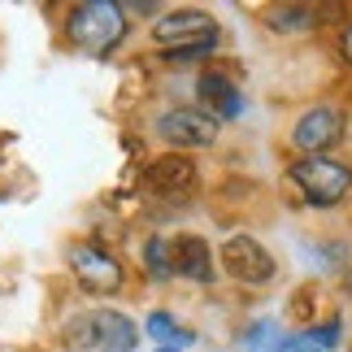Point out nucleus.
I'll return each instance as SVG.
<instances>
[{
	"mask_svg": "<svg viewBox=\"0 0 352 352\" xmlns=\"http://www.w3.org/2000/svg\"><path fill=\"white\" fill-rule=\"evenodd\" d=\"M65 39L78 52H113L122 39H126V9L113 5V0H83L65 13Z\"/></svg>",
	"mask_w": 352,
	"mask_h": 352,
	"instance_id": "f257e3e1",
	"label": "nucleus"
},
{
	"mask_svg": "<svg viewBox=\"0 0 352 352\" xmlns=\"http://www.w3.org/2000/svg\"><path fill=\"white\" fill-rule=\"evenodd\" d=\"M65 344L83 352H131L140 344V327L118 309H87L65 322Z\"/></svg>",
	"mask_w": 352,
	"mask_h": 352,
	"instance_id": "f03ea898",
	"label": "nucleus"
},
{
	"mask_svg": "<svg viewBox=\"0 0 352 352\" xmlns=\"http://www.w3.org/2000/svg\"><path fill=\"white\" fill-rule=\"evenodd\" d=\"M153 44L170 48V57H205L218 48V22L205 9H170L153 22Z\"/></svg>",
	"mask_w": 352,
	"mask_h": 352,
	"instance_id": "7ed1b4c3",
	"label": "nucleus"
},
{
	"mask_svg": "<svg viewBox=\"0 0 352 352\" xmlns=\"http://www.w3.org/2000/svg\"><path fill=\"white\" fill-rule=\"evenodd\" d=\"M287 179L305 196V205H318V209H331L352 196V166L335 157H296Z\"/></svg>",
	"mask_w": 352,
	"mask_h": 352,
	"instance_id": "20e7f679",
	"label": "nucleus"
},
{
	"mask_svg": "<svg viewBox=\"0 0 352 352\" xmlns=\"http://www.w3.org/2000/svg\"><path fill=\"white\" fill-rule=\"evenodd\" d=\"M218 126H222V122H213L200 104H179V109H166L157 118V135L170 148H179V153L209 148L213 140H218Z\"/></svg>",
	"mask_w": 352,
	"mask_h": 352,
	"instance_id": "39448f33",
	"label": "nucleus"
},
{
	"mask_svg": "<svg viewBox=\"0 0 352 352\" xmlns=\"http://www.w3.org/2000/svg\"><path fill=\"white\" fill-rule=\"evenodd\" d=\"M344 109L340 104H314V109H305L300 118H296L292 126V148L305 157H322L327 148H335L344 140Z\"/></svg>",
	"mask_w": 352,
	"mask_h": 352,
	"instance_id": "423d86ee",
	"label": "nucleus"
},
{
	"mask_svg": "<svg viewBox=\"0 0 352 352\" xmlns=\"http://www.w3.org/2000/svg\"><path fill=\"white\" fill-rule=\"evenodd\" d=\"M222 270L231 274L235 283H243V287H261V283H270L274 278V256H270L261 243H256L252 235H231L222 243Z\"/></svg>",
	"mask_w": 352,
	"mask_h": 352,
	"instance_id": "0eeeda50",
	"label": "nucleus"
},
{
	"mask_svg": "<svg viewBox=\"0 0 352 352\" xmlns=\"http://www.w3.org/2000/svg\"><path fill=\"white\" fill-rule=\"evenodd\" d=\"M70 270L91 296H113L122 287V278H126L118 256H109L104 248H96V243H74L70 248Z\"/></svg>",
	"mask_w": 352,
	"mask_h": 352,
	"instance_id": "6e6552de",
	"label": "nucleus"
},
{
	"mask_svg": "<svg viewBox=\"0 0 352 352\" xmlns=\"http://www.w3.org/2000/svg\"><path fill=\"white\" fill-rule=\"evenodd\" d=\"M192 187H196V161L183 153L161 157L144 170V192H153V196H183Z\"/></svg>",
	"mask_w": 352,
	"mask_h": 352,
	"instance_id": "1a4fd4ad",
	"label": "nucleus"
},
{
	"mask_svg": "<svg viewBox=\"0 0 352 352\" xmlns=\"http://www.w3.org/2000/svg\"><path fill=\"white\" fill-rule=\"evenodd\" d=\"M196 96H200V109H205L213 122H231V118H239V109H243L239 87H235L226 74H218V70H205V74H200Z\"/></svg>",
	"mask_w": 352,
	"mask_h": 352,
	"instance_id": "9d476101",
	"label": "nucleus"
},
{
	"mask_svg": "<svg viewBox=\"0 0 352 352\" xmlns=\"http://www.w3.org/2000/svg\"><path fill=\"white\" fill-rule=\"evenodd\" d=\"M170 256H174V274L192 278V283H213L218 265H213V252L200 235H179L170 243Z\"/></svg>",
	"mask_w": 352,
	"mask_h": 352,
	"instance_id": "9b49d317",
	"label": "nucleus"
},
{
	"mask_svg": "<svg viewBox=\"0 0 352 352\" xmlns=\"http://www.w3.org/2000/svg\"><path fill=\"white\" fill-rule=\"evenodd\" d=\"M265 26H270V31H283V35L314 31V26H318V9L314 5H274V9H265Z\"/></svg>",
	"mask_w": 352,
	"mask_h": 352,
	"instance_id": "f8f14e48",
	"label": "nucleus"
},
{
	"mask_svg": "<svg viewBox=\"0 0 352 352\" xmlns=\"http://www.w3.org/2000/svg\"><path fill=\"white\" fill-rule=\"evenodd\" d=\"M144 270H148V278H157V283L174 278V256H170V243L161 235H153L144 243Z\"/></svg>",
	"mask_w": 352,
	"mask_h": 352,
	"instance_id": "ddd939ff",
	"label": "nucleus"
},
{
	"mask_svg": "<svg viewBox=\"0 0 352 352\" xmlns=\"http://www.w3.org/2000/svg\"><path fill=\"white\" fill-rule=\"evenodd\" d=\"M144 327H148V335H153L157 344H170V348H174V344H192V331H183L170 314H148Z\"/></svg>",
	"mask_w": 352,
	"mask_h": 352,
	"instance_id": "4468645a",
	"label": "nucleus"
},
{
	"mask_svg": "<svg viewBox=\"0 0 352 352\" xmlns=\"http://www.w3.org/2000/svg\"><path fill=\"white\" fill-rule=\"evenodd\" d=\"M283 352H327V348H322L318 340H314V335H296V340H287V344H283Z\"/></svg>",
	"mask_w": 352,
	"mask_h": 352,
	"instance_id": "2eb2a0df",
	"label": "nucleus"
},
{
	"mask_svg": "<svg viewBox=\"0 0 352 352\" xmlns=\"http://www.w3.org/2000/svg\"><path fill=\"white\" fill-rule=\"evenodd\" d=\"M340 57H344V61L352 65V22L344 26V35H340Z\"/></svg>",
	"mask_w": 352,
	"mask_h": 352,
	"instance_id": "dca6fc26",
	"label": "nucleus"
},
{
	"mask_svg": "<svg viewBox=\"0 0 352 352\" xmlns=\"http://www.w3.org/2000/svg\"><path fill=\"white\" fill-rule=\"evenodd\" d=\"M122 9H126V13H157L153 0H135V5H122Z\"/></svg>",
	"mask_w": 352,
	"mask_h": 352,
	"instance_id": "f3484780",
	"label": "nucleus"
},
{
	"mask_svg": "<svg viewBox=\"0 0 352 352\" xmlns=\"http://www.w3.org/2000/svg\"><path fill=\"white\" fill-rule=\"evenodd\" d=\"M161 352H174V348H161Z\"/></svg>",
	"mask_w": 352,
	"mask_h": 352,
	"instance_id": "a211bd4d",
	"label": "nucleus"
}]
</instances>
